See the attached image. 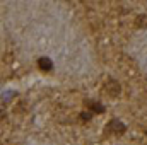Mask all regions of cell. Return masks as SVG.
Returning a JSON list of instances; mask_svg holds the SVG:
<instances>
[{
  "label": "cell",
  "instance_id": "obj_1",
  "mask_svg": "<svg viewBox=\"0 0 147 145\" xmlns=\"http://www.w3.org/2000/svg\"><path fill=\"white\" fill-rule=\"evenodd\" d=\"M105 89H106V92L110 94L111 97H116V96H120V91H121L120 84H118L115 79H108V80H106V84H105Z\"/></svg>",
  "mask_w": 147,
  "mask_h": 145
},
{
  "label": "cell",
  "instance_id": "obj_2",
  "mask_svg": "<svg viewBox=\"0 0 147 145\" xmlns=\"http://www.w3.org/2000/svg\"><path fill=\"white\" fill-rule=\"evenodd\" d=\"M106 132H115V133H125L127 132V126L120 121V119H111L110 123L106 125Z\"/></svg>",
  "mask_w": 147,
  "mask_h": 145
},
{
  "label": "cell",
  "instance_id": "obj_3",
  "mask_svg": "<svg viewBox=\"0 0 147 145\" xmlns=\"http://www.w3.org/2000/svg\"><path fill=\"white\" fill-rule=\"evenodd\" d=\"M38 67H39V70H43V72H50V70L53 68V63H51V60H50L48 56H41V58L38 60Z\"/></svg>",
  "mask_w": 147,
  "mask_h": 145
},
{
  "label": "cell",
  "instance_id": "obj_4",
  "mask_svg": "<svg viewBox=\"0 0 147 145\" xmlns=\"http://www.w3.org/2000/svg\"><path fill=\"white\" fill-rule=\"evenodd\" d=\"M86 104H87L89 113H94V114H101V113H105V106L99 104V103H96V101H87Z\"/></svg>",
  "mask_w": 147,
  "mask_h": 145
},
{
  "label": "cell",
  "instance_id": "obj_5",
  "mask_svg": "<svg viewBox=\"0 0 147 145\" xmlns=\"http://www.w3.org/2000/svg\"><path fill=\"white\" fill-rule=\"evenodd\" d=\"M135 26L137 28H146L147 26V15H137L135 17Z\"/></svg>",
  "mask_w": 147,
  "mask_h": 145
},
{
  "label": "cell",
  "instance_id": "obj_6",
  "mask_svg": "<svg viewBox=\"0 0 147 145\" xmlns=\"http://www.w3.org/2000/svg\"><path fill=\"white\" fill-rule=\"evenodd\" d=\"M91 116H92V113H86V111H84V113H80V119H82V121L91 119Z\"/></svg>",
  "mask_w": 147,
  "mask_h": 145
},
{
  "label": "cell",
  "instance_id": "obj_7",
  "mask_svg": "<svg viewBox=\"0 0 147 145\" xmlns=\"http://www.w3.org/2000/svg\"><path fill=\"white\" fill-rule=\"evenodd\" d=\"M146 135H147V132H146Z\"/></svg>",
  "mask_w": 147,
  "mask_h": 145
}]
</instances>
